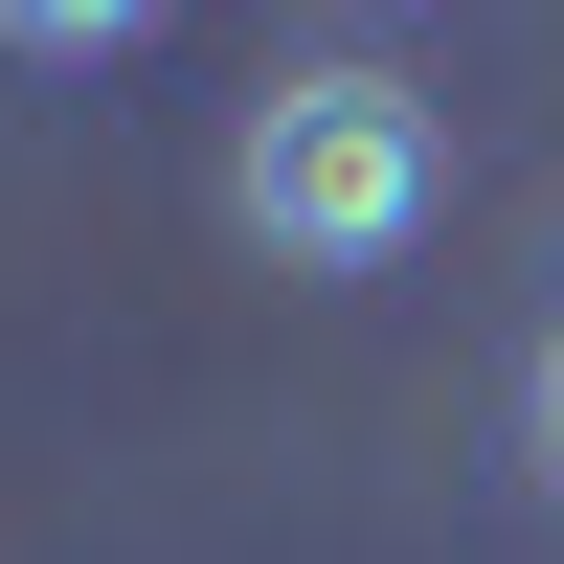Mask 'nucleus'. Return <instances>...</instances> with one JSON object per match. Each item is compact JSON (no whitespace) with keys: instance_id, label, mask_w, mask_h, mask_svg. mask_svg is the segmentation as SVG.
Returning a JSON list of instances; mask_svg holds the SVG:
<instances>
[{"instance_id":"f257e3e1","label":"nucleus","mask_w":564,"mask_h":564,"mask_svg":"<svg viewBox=\"0 0 564 564\" xmlns=\"http://www.w3.org/2000/svg\"><path fill=\"white\" fill-rule=\"evenodd\" d=\"M226 204H249L271 271H406L430 204H452V135H430L406 68H271L249 135H226Z\"/></svg>"},{"instance_id":"f03ea898","label":"nucleus","mask_w":564,"mask_h":564,"mask_svg":"<svg viewBox=\"0 0 564 564\" xmlns=\"http://www.w3.org/2000/svg\"><path fill=\"white\" fill-rule=\"evenodd\" d=\"M159 0H0V45H45V68H90V45H135Z\"/></svg>"},{"instance_id":"7ed1b4c3","label":"nucleus","mask_w":564,"mask_h":564,"mask_svg":"<svg viewBox=\"0 0 564 564\" xmlns=\"http://www.w3.org/2000/svg\"><path fill=\"white\" fill-rule=\"evenodd\" d=\"M520 430H542V475H564V316H542V361H520Z\"/></svg>"}]
</instances>
